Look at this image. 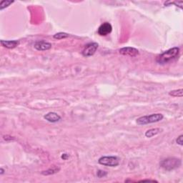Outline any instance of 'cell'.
<instances>
[{"instance_id": "1", "label": "cell", "mask_w": 183, "mask_h": 183, "mask_svg": "<svg viewBox=\"0 0 183 183\" xmlns=\"http://www.w3.org/2000/svg\"><path fill=\"white\" fill-rule=\"evenodd\" d=\"M179 54V47H173L169 50L165 51L160 55L157 57V62L159 64H166L169 62L174 60V59L178 57Z\"/></svg>"}, {"instance_id": "2", "label": "cell", "mask_w": 183, "mask_h": 183, "mask_svg": "<svg viewBox=\"0 0 183 183\" xmlns=\"http://www.w3.org/2000/svg\"><path fill=\"white\" fill-rule=\"evenodd\" d=\"M181 164H182V162L179 159L176 158V157H169V158L161 161L160 165L162 168L166 170L171 171L178 168L181 166Z\"/></svg>"}, {"instance_id": "3", "label": "cell", "mask_w": 183, "mask_h": 183, "mask_svg": "<svg viewBox=\"0 0 183 183\" xmlns=\"http://www.w3.org/2000/svg\"><path fill=\"white\" fill-rule=\"evenodd\" d=\"M164 118V116L160 113L157 114H152L150 115H145L139 117L137 120V123L140 125H147V124H151L155 122H158L162 120Z\"/></svg>"}, {"instance_id": "4", "label": "cell", "mask_w": 183, "mask_h": 183, "mask_svg": "<svg viewBox=\"0 0 183 183\" xmlns=\"http://www.w3.org/2000/svg\"><path fill=\"white\" fill-rule=\"evenodd\" d=\"M98 162L107 167H117L120 164V159L116 156H104L99 159Z\"/></svg>"}, {"instance_id": "5", "label": "cell", "mask_w": 183, "mask_h": 183, "mask_svg": "<svg viewBox=\"0 0 183 183\" xmlns=\"http://www.w3.org/2000/svg\"><path fill=\"white\" fill-rule=\"evenodd\" d=\"M98 48V44L96 42H92L85 45L84 50H82V55L88 57L94 55Z\"/></svg>"}, {"instance_id": "6", "label": "cell", "mask_w": 183, "mask_h": 183, "mask_svg": "<svg viewBox=\"0 0 183 183\" xmlns=\"http://www.w3.org/2000/svg\"><path fill=\"white\" fill-rule=\"evenodd\" d=\"M112 27L109 22H104L99 26L98 28L97 32L100 36H107L112 32Z\"/></svg>"}, {"instance_id": "7", "label": "cell", "mask_w": 183, "mask_h": 183, "mask_svg": "<svg viewBox=\"0 0 183 183\" xmlns=\"http://www.w3.org/2000/svg\"><path fill=\"white\" fill-rule=\"evenodd\" d=\"M119 52L121 55H125V56H130V57H136L137 55H139V51L137 49L134 48V47H123V48L120 49L119 50Z\"/></svg>"}, {"instance_id": "8", "label": "cell", "mask_w": 183, "mask_h": 183, "mask_svg": "<svg viewBox=\"0 0 183 183\" xmlns=\"http://www.w3.org/2000/svg\"><path fill=\"white\" fill-rule=\"evenodd\" d=\"M34 47L38 51H46L52 48V44L45 41H39L35 44Z\"/></svg>"}, {"instance_id": "9", "label": "cell", "mask_w": 183, "mask_h": 183, "mask_svg": "<svg viewBox=\"0 0 183 183\" xmlns=\"http://www.w3.org/2000/svg\"><path fill=\"white\" fill-rule=\"evenodd\" d=\"M44 118L46 120H47L48 122L52 123H55L61 120V117L57 113L54 112H48L47 114H46L45 116H44Z\"/></svg>"}, {"instance_id": "10", "label": "cell", "mask_w": 183, "mask_h": 183, "mask_svg": "<svg viewBox=\"0 0 183 183\" xmlns=\"http://www.w3.org/2000/svg\"><path fill=\"white\" fill-rule=\"evenodd\" d=\"M1 45L7 49H14L19 45V42L17 40H9V41L1 40Z\"/></svg>"}, {"instance_id": "11", "label": "cell", "mask_w": 183, "mask_h": 183, "mask_svg": "<svg viewBox=\"0 0 183 183\" xmlns=\"http://www.w3.org/2000/svg\"><path fill=\"white\" fill-rule=\"evenodd\" d=\"M161 131H162V130L160 128L150 129V130H148L146 133H145V137L150 138V137H152L155 136V135H158L159 133H161Z\"/></svg>"}, {"instance_id": "12", "label": "cell", "mask_w": 183, "mask_h": 183, "mask_svg": "<svg viewBox=\"0 0 183 183\" xmlns=\"http://www.w3.org/2000/svg\"><path fill=\"white\" fill-rule=\"evenodd\" d=\"M169 94L172 97H182L183 95V89H176V90L170 91L169 92Z\"/></svg>"}, {"instance_id": "13", "label": "cell", "mask_w": 183, "mask_h": 183, "mask_svg": "<svg viewBox=\"0 0 183 183\" xmlns=\"http://www.w3.org/2000/svg\"><path fill=\"white\" fill-rule=\"evenodd\" d=\"M60 169L59 168V167H54V168L52 169L50 168L46 171H43V172H42V174H43V175H50V174H53L58 172V171L60 170Z\"/></svg>"}, {"instance_id": "14", "label": "cell", "mask_w": 183, "mask_h": 183, "mask_svg": "<svg viewBox=\"0 0 183 183\" xmlns=\"http://www.w3.org/2000/svg\"><path fill=\"white\" fill-rule=\"evenodd\" d=\"M69 36L67 33H65V32H59V33L55 34L54 35V38L56 39V40H62V39H65L67 38Z\"/></svg>"}, {"instance_id": "15", "label": "cell", "mask_w": 183, "mask_h": 183, "mask_svg": "<svg viewBox=\"0 0 183 183\" xmlns=\"http://www.w3.org/2000/svg\"><path fill=\"white\" fill-rule=\"evenodd\" d=\"M14 2V1H9V0H4L1 1L0 3V10H3L5 8L8 7L10 4H12Z\"/></svg>"}, {"instance_id": "16", "label": "cell", "mask_w": 183, "mask_h": 183, "mask_svg": "<svg viewBox=\"0 0 183 183\" xmlns=\"http://www.w3.org/2000/svg\"><path fill=\"white\" fill-rule=\"evenodd\" d=\"M97 177H99V178H102V177H104L105 176L107 175V172L106 171L99 169V170H98L97 172Z\"/></svg>"}, {"instance_id": "17", "label": "cell", "mask_w": 183, "mask_h": 183, "mask_svg": "<svg viewBox=\"0 0 183 183\" xmlns=\"http://www.w3.org/2000/svg\"><path fill=\"white\" fill-rule=\"evenodd\" d=\"M176 142H177L178 145L182 146L183 145V135H179V136L177 137V140H176Z\"/></svg>"}, {"instance_id": "18", "label": "cell", "mask_w": 183, "mask_h": 183, "mask_svg": "<svg viewBox=\"0 0 183 183\" xmlns=\"http://www.w3.org/2000/svg\"><path fill=\"white\" fill-rule=\"evenodd\" d=\"M62 159H63L64 160H67V158H68L69 157V155H67V154H66V153H64V154H62Z\"/></svg>"}, {"instance_id": "19", "label": "cell", "mask_w": 183, "mask_h": 183, "mask_svg": "<svg viewBox=\"0 0 183 183\" xmlns=\"http://www.w3.org/2000/svg\"><path fill=\"white\" fill-rule=\"evenodd\" d=\"M140 182H157L156 180H151V179H143V180L140 181Z\"/></svg>"}, {"instance_id": "20", "label": "cell", "mask_w": 183, "mask_h": 183, "mask_svg": "<svg viewBox=\"0 0 183 183\" xmlns=\"http://www.w3.org/2000/svg\"><path fill=\"white\" fill-rule=\"evenodd\" d=\"M6 137H7V135H6V136H4V140H8V138H6ZM9 139H10V140H14V137H9Z\"/></svg>"}, {"instance_id": "21", "label": "cell", "mask_w": 183, "mask_h": 183, "mask_svg": "<svg viewBox=\"0 0 183 183\" xmlns=\"http://www.w3.org/2000/svg\"><path fill=\"white\" fill-rule=\"evenodd\" d=\"M0 171H1V172H0V174H4V169H3V168H1V169H0Z\"/></svg>"}]
</instances>
